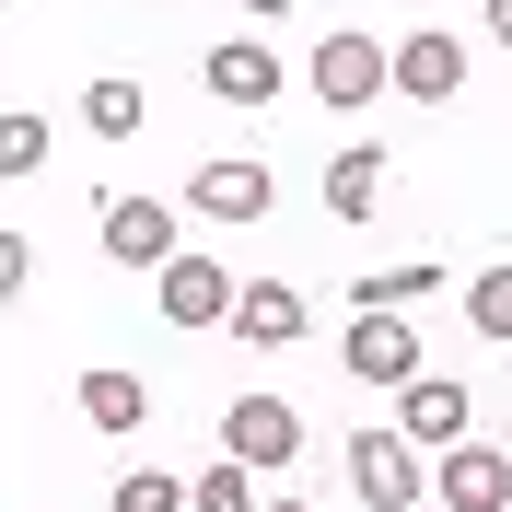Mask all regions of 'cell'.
<instances>
[{
  "label": "cell",
  "mask_w": 512,
  "mask_h": 512,
  "mask_svg": "<svg viewBox=\"0 0 512 512\" xmlns=\"http://www.w3.org/2000/svg\"><path fill=\"white\" fill-rule=\"evenodd\" d=\"M233 338H256V350L303 338V291H291V280H245V303H233Z\"/></svg>",
  "instance_id": "obj_11"
},
{
  "label": "cell",
  "mask_w": 512,
  "mask_h": 512,
  "mask_svg": "<svg viewBox=\"0 0 512 512\" xmlns=\"http://www.w3.org/2000/svg\"><path fill=\"white\" fill-rule=\"evenodd\" d=\"M431 489H443V512H512V454H489V443H454Z\"/></svg>",
  "instance_id": "obj_10"
},
{
  "label": "cell",
  "mask_w": 512,
  "mask_h": 512,
  "mask_svg": "<svg viewBox=\"0 0 512 512\" xmlns=\"http://www.w3.org/2000/svg\"><path fill=\"white\" fill-rule=\"evenodd\" d=\"M140 419H152V384L140 373H117V361L82 373V431H140Z\"/></svg>",
  "instance_id": "obj_12"
},
{
  "label": "cell",
  "mask_w": 512,
  "mask_h": 512,
  "mask_svg": "<svg viewBox=\"0 0 512 512\" xmlns=\"http://www.w3.org/2000/svg\"><path fill=\"white\" fill-rule=\"evenodd\" d=\"M315 94L338 105V117H350V105H373V94H396V47H373V35H326L315 47Z\"/></svg>",
  "instance_id": "obj_2"
},
{
  "label": "cell",
  "mask_w": 512,
  "mask_h": 512,
  "mask_svg": "<svg viewBox=\"0 0 512 512\" xmlns=\"http://www.w3.org/2000/svg\"><path fill=\"white\" fill-rule=\"evenodd\" d=\"M396 431H408L419 454H454V443H466V384H454V373H419L408 396H396Z\"/></svg>",
  "instance_id": "obj_8"
},
{
  "label": "cell",
  "mask_w": 512,
  "mask_h": 512,
  "mask_svg": "<svg viewBox=\"0 0 512 512\" xmlns=\"http://www.w3.org/2000/svg\"><path fill=\"white\" fill-rule=\"evenodd\" d=\"M82 128L128 140V128H140V82H94V94H82Z\"/></svg>",
  "instance_id": "obj_17"
},
{
  "label": "cell",
  "mask_w": 512,
  "mask_h": 512,
  "mask_svg": "<svg viewBox=\"0 0 512 512\" xmlns=\"http://www.w3.org/2000/svg\"><path fill=\"white\" fill-rule=\"evenodd\" d=\"M478 12H489V35H512V0H478Z\"/></svg>",
  "instance_id": "obj_22"
},
{
  "label": "cell",
  "mask_w": 512,
  "mask_h": 512,
  "mask_svg": "<svg viewBox=\"0 0 512 512\" xmlns=\"http://www.w3.org/2000/svg\"><path fill=\"white\" fill-rule=\"evenodd\" d=\"M268 163H245V152H222V163H198L187 175V210H210V222H268Z\"/></svg>",
  "instance_id": "obj_6"
},
{
  "label": "cell",
  "mask_w": 512,
  "mask_h": 512,
  "mask_svg": "<svg viewBox=\"0 0 512 512\" xmlns=\"http://www.w3.org/2000/svg\"><path fill=\"white\" fill-rule=\"evenodd\" d=\"M431 291H443V268L408 256V268H373V280H361V315H408V303H431Z\"/></svg>",
  "instance_id": "obj_15"
},
{
  "label": "cell",
  "mask_w": 512,
  "mask_h": 512,
  "mask_svg": "<svg viewBox=\"0 0 512 512\" xmlns=\"http://www.w3.org/2000/svg\"><path fill=\"white\" fill-rule=\"evenodd\" d=\"M187 512H256V466H233V454H222V466L198 478V501H187Z\"/></svg>",
  "instance_id": "obj_18"
},
{
  "label": "cell",
  "mask_w": 512,
  "mask_h": 512,
  "mask_svg": "<svg viewBox=\"0 0 512 512\" xmlns=\"http://www.w3.org/2000/svg\"><path fill=\"white\" fill-rule=\"evenodd\" d=\"M210 94L222 105H280V59L268 47H210Z\"/></svg>",
  "instance_id": "obj_13"
},
{
  "label": "cell",
  "mask_w": 512,
  "mask_h": 512,
  "mask_svg": "<svg viewBox=\"0 0 512 512\" xmlns=\"http://www.w3.org/2000/svg\"><path fill=\"white\" fill-rule=\"evenodd\" d=\"M350 489L373 512H419V501H431V466H419V443L396 431V419H361V431H350Z\"/></svg>",
  "instance_id": "obj_1"
},
{
  "label": "cell",
  "mask_w": 512,
  "mask_h": 512,
  "mask_svg": "<svg viewBox=\"0 0 512 512\" xmlns=\"http://www.w3.org/2000/svg\"><path fill=\"white\" fill-rule=\"evenodd\" d=\"M280 12H291V0H245V24H280Z\"/></svg>",
  "instance_id": "obj_21"
},
{
  "label": "cell",
  "mask_w": 512,
  "mask_h": 512,
  "mask_svg": "<svg viewBox=\"0 0 512 512\" xmlns=\"http://www.w3.org/2000/svg\"><path fill=\"white\" fill-rule=\"evenodd\" d=\"M105 256L117 268H175V222H163V198H105Z\"/></svg>",
  "instance_id": "obj_9"
},
{
  "label": "cell",
  "mask_w": 512,
  "mask_h": 512,
  "mask_svg": "<svg viewBox=\"0 0 512 512\" xmlns=\"http://www.w3.org/2000/svg\"><path fill=\"white\" fill-rule=\"evenodd\" d=\"M396 94H408V105H454V94H466V47H454L443 24L396 35Z\"/></svg>",
  "instance_id": "obj_7"
},
{
  "label": "cell",
  "mask_w": 512,
  "mask_h": 512,
  "mask_svg": "<svg viewBox=\"0 0 512 512\" xmlns=\"http://www.w3.org/2000/svg\"><path fill=\"white\" fill-rule=\"evenodd\" d=\"M373 198H384V152H373V140H350V152L326 163V210H338V222H361Z\"/></svg>",
  "instance_id": "obj_14"
},
{
  "label": "cell",
  "mask_w": 512,
  "mask_h": 512,
  "mask_svg": "<svg viewBox=\"0 0 512 512\" xmlns=\"http://www.w3.org/2000/svg\"><path fill=\"white\" fill-rule=\"evenodd\" d=\"M419 373H431V361H419V326L408 315H361L350 326V384H396V396H408Z\"/></svg>",
  "instance_id": "obj_4"
},
{
  "label": "cell",
  "mask_w": 512,
  "mask_h": 512,
  "mask_svg": "<svg viewBox=\"0 0 512 512\" xmlns=\"http://www.w3.org/2000/svg\"><path fill=\"white\" fill-rule=\"evenodd\" d=\"M268 512H315V501H268Z\"/></svg>",
  "instance_id": "obj_23"
},
{
  "label": "cell",
  "mask_w": 512,
  "mask_h": 512,
  "mask_svg": "<svg viewBox=\"0 0 512 512\" xmlns=\"http://www.w3.org/2000/svg\"><path fill=\"white\" fill-rule=\"evenodd\" d=\"M198 489L187 478H117V512H187Z\"/></svg>",
  "instance_id": "obj_19"
},
{
  "label": "cell",
  "mask_w": 512,
  "mask_h": 512,
  "mask_svg": "<svg viewBox=\"0 0 512 512\" xmlns=\"http://www.w3.org/2000/svg\"><path fill=\"white\" fill-rule=\"evenodd\" d=\"M233 303H245V280H233L222 256H175L163 268V315L175 326H233Z\"/></svg>",
  "instance_id": "obj_5"
},
{
  "label": "cell",
  "mask_w": 512,
  "mask_h": 512,
  "mask_svg": "<svg viewBox=\"0 0 512 512\" xmlns=\"http://www.w3.org/2000/svg\"><path fill=\"white\" fill-rule=\"evenodd\" d=\"M0 163L35 175V163H47V117H0Z\"/></svg>",
  "instance_id": "obj_20"
},
{
  "label": "cell",
  "mask_w": 512,
  "mask_h": 512,
  "mask_svg": "<svg viewBox=\"0 0 512 512\" xmlns=\"http://www.w3.org/2000/svg\"><path fill=\"white\" fill-rule=\"evenodd\" d=\"M222 454H233V466H291V454H303L291 396H233V408H222Z\"/></svg>",
  "instance_id": "obj_3"
},
{
  "label": "cell",
  "mask_w": 512,
  "mask_h": 512,
  "mask_svg": "<svg viewBox=\"0 0 512 512\" xmlns=\"http://www.w3.org/2000/svg\"><path fill=\"white\" fill-rule=\"evenodd\" d=\"M466 326H478V338H512V268H478V280H466Z\"/></svg>",
  "instance_id": "obj_16"
}]
</instances>
